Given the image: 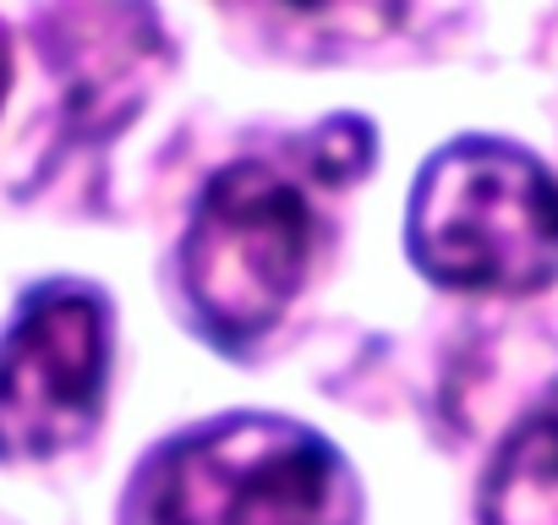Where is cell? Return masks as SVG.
<instances>
[{"instance_id": "obj_1", "label": "cell", "mask_w": 558, "mask_h": 525, "mask_svg": "<svg viewBox=\"0 0 558 525\" xmlns=\"http://www.w3.org/2000/svg\"><path fill=\"white\" fill-rule=\"evenodd\" d=\"M362 492L340 449L286 416H219L159 443L121 525H356Z\"/></svg>"}, {"instance_id": "obj_2", "label": "cell", "mask_w": 558, "mask_h": 525, "mask_svg": "<svg viewBox=\"0 0 558 525\" xmlns=\"http://www.w3.org/2000/svg\"><path fill=\"white\" fill-rule=\"evenodd\" d=\"M405 235L449 291L531 296L558 280V181L514 143L460 137L422 164Z\"/></svg>"}, {"instance_id": "obj_3", "label": "cell", "mask_w": 558, "mask_h": 525, "mask_svg": "<svg viewBox=\"0 0 558 525\" xmlns=\"http://www.w3.org/2000/svg\"><path fill=\"white\" fill-rule=\"evenodd\" d=\"M313 257L307 192L263 159L219 170L181 241V291L219 351L257 345L296 302Z\"/></svg>"}, {"instance_id": "obj_4", "label": "cell", "mask_w": 558, "mask_h": 525, "mask_svg": "<svg viewBox=\"0 0 558 525\" xmlns=\"http://www.w3.org/2000/svg\"><path fill=\"white\" fill-rule=\"evenodd\" d=\"M110 313L72 280L39 285L0 340V460H50L83 443L105 405Z\"/></svg>"}, {"instance_id": "obj_5", "label": "cell", "mask_w": 558, "mask_h": 525, "mask_svg": "<svg viewBox=\"0 0 558 525\" xmlns=\"http://www.w3.org/2000/svg\"><path fill=\"white\" fill-rule=\"evenodd\" d=\"M45 56L66 94V121L77 137L121 132L148 99L154 72L165 66V34L154 12L137 7H83L45 17Z\"/></svg>"}, {"instance_id": "obj_6", "label": "cell", "mask_w": 558, "mask_h": 525, "mask_svg": "<svg viewBox=\"0 0 558 525\" xmlns=\"http://www.w3.org/2000/svg\"><path fill=\"white\" fill-rule=\"evenodd\" d=\"M482 525H558V389L542 394L493 454Z\"/></svg>"}, {"instance_id": "obj_7", "label": "cell", "mask_w": 558, "mask_h": 525, "mask_svg": "<svg viewBox=\"0 0 558 525\" xmlns=\"http://www.w3.org/2000/svg\"><path fill=\"white\" fill-rule=\"evenodd\" d=\"M7 83H12V45H7V28H0V99H7Z\"/></svg>"}]
</instances>
